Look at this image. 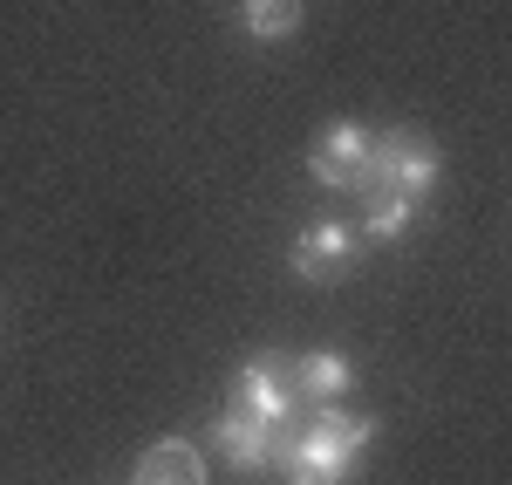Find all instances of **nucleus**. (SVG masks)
I'll return each instance as SVG.
<instances>
[{
	"label": "nucleus",
	"instance_id": "f257e3e1",
	"mask_svg": "<svg viewBox=\"0 0 512 485\" xmlns=\"http://www.w3.org/2000/svg\"><path fill=\"white\" fill-rule=\"evenodd\" d=\"M376 438L369 410H342V404H308V424H294V445L280 458L287 485H349L355 458Z\"/></svg>",
	"mask_w": 512,
	"mask_h": 485
},
{
	"label": "nucleus",
	"instance_id": "1a4fd4ad",
	"mask_svg": "<svg viewBox=\"0 0 512 485\" xmlns=\"http://www.w3.org/2000/svg\"><path fill=\"white\" fill-rule=\"evenodd\" d=\"M130 485H205V458H198V445H185V438H164V445L144 451V465H137Z\"/></svg>",
	"mask_w": 512,
	"mask_h": 485
},
{
	"label": "nucleus",
	"instance_id": "39448f33",
	"mask_svg": "<svg viewBox=\"0 0 512 485\" xmlns=\"http://www.w3.org/2000/svg\"><path fill=\"white\" fill-rule=\"evenodd\" d=\"M355 253H362V240H355L342 219H315V226L294 240V274L328 287V281H342V274L355 267Z\"/></svg>",
	"mask_w": 512,
	"mask_h": 485
},
{
	"label": "nucleus",
	"instance_id": "9d476101",
	"mask_svg": "<svg viewBox=\"0 0 512 485\" xmlns=\"http://www.w3.org/2000/svg\"><path fill=\"white\" fill-rule=\"evenodd\" d=\"M239 28L253 41H287L301 28V0H239Z\"/></svg>",
	"mask_w": 512,
	"mask_h": 485
},
{
	"label": "nucleus",
	"instance_id": "7ed1b4c3",
	"mask_svg": "<svg viewBox=\"0 0 512 485\" xmlns=\"http://www.w3.org/2000/svg\"><path fill=\"white\" fill-rule=\"evenodd\" d=\"M212 445L226 451V465H239V472H280V458L294 445V424H260V417L226 404L219 424H212Z\"/></svg>",
	"mask_w": 512,
	"mask_h": 485
},
{
	"label": "nucleus",
	"instance_id": "20e7f679",
	"mask_svg": "<svg viewBox=\"0 0 512 485\" xmlns=\"http://www.w3.org/2000/svg\"><path fill=\"white\" fill-rule=\"evenodd\" d=\"M233 410L260 417V424H294V376L280 356H253L233 383Z\"/></svg>",
	"mask_w": 512,
	"mask_h": 485
},
{
	"label": "nucleus",
	"instance_id": "6e6552de",
	"mask_svg": "<svg viewBox=\"0 0 512 485\" xmlns=\"http://www.w3.org/2000/svg\"><path fill=\"white\" fill-rule=\"evenodd\" d=\"M355 199H362V233H369V240H403V233L417 226V199H403V192L376 185V178H362Z\"/></svg>",
	"mask_w": 512,
	"mask_h": 485
},
{
	"label": "nucleus",
	"instance_id": "423d86ee",
	"mask_svg": "<svg viewBox=\"0 0 512 485\" xmlns=\"http://www.w3.org/2000/svg\"><path fill=\"white\" fill-rule=\"evenodd\" d=\"M362 164H369V130L362 123H328L315 137V151H308V171L321 185H335V192H349L362 178Z\"/></svg>",
	"mask_w": 512,
	"mask_h": 485
},
{
	"label": "nucleus",
	"instance_id": "f03ea898",
	"mask_svg": "<svg viewBox=\"0 0 512 485\" xmlns=\"http://www.w3.org/2000/svg\"><path fill=\"white\" fill-rule=\"evenodd\" d=\"M437 171H444V158H437V144L424 137V130H383V137H369V164H362V178H376V185H390V192H403V199L424 205V192L437 185ZM355 178V185H362ZM349 185V192H355Z\"/></svg>",
	"mask_w": 512,
	"mask_h": 485
},
{
	"label": "nucleus",
	"instance_id": "0eeeda50",
	"mask_svg": "<svg viewBox=\"0 0 512 485\" xmlns=\"http://www.w3.org/2000/svg\"><path fill=\"white\" fill-rule=\"evenodd\" d=\"M294 397L301 404H342L355 390V363L342 356V349H308V356H294Z\"/></svg>",
	"mask_w": 512,
	"mask_h": 485
}]
</instances>
